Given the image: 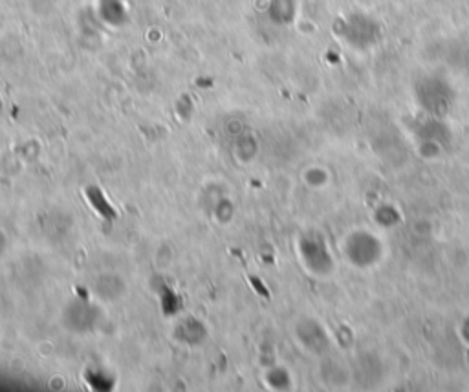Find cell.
<instances>
[{"instance_id": "6da1fadb", "label": "cell", "mask_w": 469, "mask_h": 392, "mask_svg": "<svg viewBox=\"0 0 469 392\" xmlns=\"http://www.w3.org/2000/svg\"><path fill=\"white\" fill-rule=\"evenodd\" d=\"M92 290L103 303H115L127 292V282L115 273H101L99 277L94 279Z\"/></svg>"}, {"instance_id": "5b68a950", "label": "cell", "mask_w": 469, "mask_h": 392, "mask_svg": "<svg viewBox=\"0 0 469 392\" xmlns=\"http://www.w3.org/2000/svg\"><path fill=\"white\" fill-rule=\"evenodd\" d=\"M48 385H50V388H57V391H61V388H64V385H66V380H63V378H61V381L50 380L48 381Z\"/></svg>"}, {"instance_id": "3957f363", "label": "cell", "mask_w": 469, "mask_h": 392, "mask_svg": "<svg viewBox=\"0 0 469 392\" xmlns=\"http://www.w3.org/2000/svg\"><path fill=\"white\" fill-rule=\"evenodd\" d=\"M233 215H234V205L231 204V200L222 198V200L217 202V205H215V209H213V217H215V220L220 224V226H226V224H230L231 218H233Z\"/></svg>"}, {"instance_id": "277c9868", "label": "cell", "mask_w": 469, "mask_h": 392, "mask_svg": "<svg viewBox=\"0 0 469 392\" xmlns=\"http://www.w3.org/2000/svg\"><path fill=\"white\" fill-rule=\"evenodd\" d=\"M9 247V242H8V234L4 233V231L0 229V259L6 255V252H8Z\"/></svg>"}, {"instance_id": "7a4b0ae2", "label": "cell", "mask_w": 469, "mask_h": 392, "mask_svg": "<svg viewBox=\"0 0 469 392\" xmlns=\"http://www.w3.org/2000/svg\"><path fill=\"white\" fill-rule=\"evenodd\" d=\"M257 154V143L252 134H240L233 143V156L240 163H249Z\"/></svg>"}]
</instances>
